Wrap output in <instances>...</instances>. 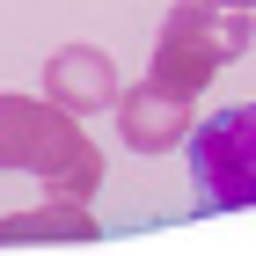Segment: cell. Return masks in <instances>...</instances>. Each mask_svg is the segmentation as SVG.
<instances>
[{
  "instance_id": "6da1fadb",
  "label": "cell",
  "mask_w": 256,
  "mask_h": 256,
  "mask_svg": "<svg viewBox=\"0 0 256 256\" xmlns=\"http://www.w3.org/2000/svg\"><path fill=\"white\" fill-rule=\"evenodd\" d=\"M0 168L37 176L44 198H96L102 190V146L52 96H0Z\"/></svg>"
},
{
  "instance_id": "7a4b0ae2",
  "label": "cell",
  "mask_w": 256,
  "mask_h": 256,
  "mask_svg": "<svg viewBox=\"0 0 256 256\" xmlns=\"http://www.w3.org/2000/svg\"><path fill=\"white\" fill-rule=\"evenodd\" d=\"M249 44H256V22H249V15L212 8V0H176L168 22H161V37H154L146 80L176 88V96H205V88L220 80V66L242 59Z\"/></svg>"
},
{
  "instance_id": "3957f363",
  "label": "cell",
  "mask_w": 256,
  "mask_h": 256,
  "mask_svg": "<svg viewBox=\"0 0 256 256\" xmlns=\"http://www.w3.org/2000/svg\"><path fill=\"white\" fill-rule=\"evenodd\" d=\"M198 205L205 212H249L256 205V102H227L212 118H198L183 139Z\"/></svg>"
},
{
  "instance_id": "277c9868",
  "label": "cell",
  "mask_w": 256,
  "mask_h": 256,
  "mask_svg": "<svg viewBox=\"0 0 256 256\" xmlns=\"http://www.w3.org/2000/svg\"><path fill=\"white\" fill-rule=\"evenodd\" d=\"M110 118H118V139L132 154H176L198 124V96H176L161 80H132V88H118Z\"/></svg>"
},
{
  "instance_id": "5b68a950",
  "label": "cell",
  "mask_w": 256,
  "mask_h": 256,
  "mask_svg": "<svg viewBox=\"0 0 256 256\" xmlns=\"http://www.w3.org/2000/svg\"><path fill=\"white\" fill-rule=\"evenodd\" d=\"M118 59L102 52V44H59L52 59H44V96L59 102V110H74V118H96V110H110L118 102Z\"/></svg>"
},
{
  "instance_id": "8992f818",
  "label": "cell",
  "mask_w": 256,
  "mask_h": 256,
  "mask_svg": "<svg viewBox=\"0 0 256 256\" xmlns=\"http://www.w3.org/2000/svg\"><path fill=\"white\" fill-rule=\"evenodd\" d=\"M102 242L88 198H44L30 212H0V249H88Z\"/></svg>"
},
{
  "instance_id": "52a82bcc",
  "label": "cell",
  "mask_w": 256,
  "mask_h": 256,
  "mask_svg": "<svg viewBox=\"0 0 256 256\" xmlns=\"http://www.w3.org/2000/svg\"><path fill=\"white\" fill-rule=\"evenodd\" d=\"M212 8H234V15H249V22H256V0H212Z\"/></svg>"
}]
</instances>
